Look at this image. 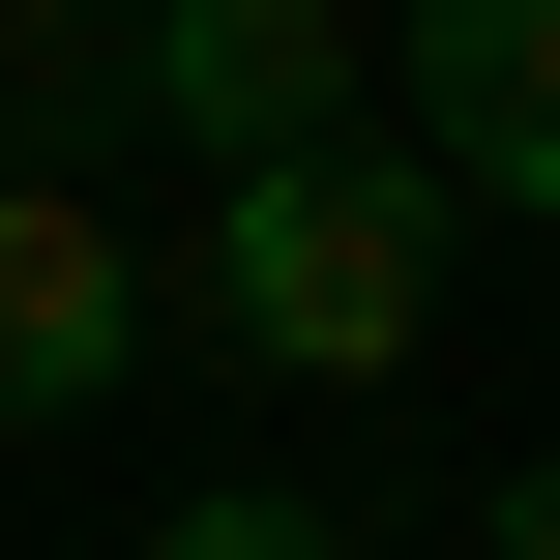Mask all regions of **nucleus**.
<instances>
[{
  "label": "nucleus",
  "mask_w": 560,
  "mask_h": 560,
  "mask_svg": "<svg viewBox=\"0 0 560 560\" xmlns=\"http://www.w3.org/2000/svg\"><path fill=\"white\" fill-rule=\"evenodd\" d=\"M443 177L354 118V148H266V177H207V325L266 354V384H413L443 354Z\"/></svg>",
  "instance_id": "obj_1"
},
{
  "label": "nucleus",
  "mask_w": 560,
  "mask_h": 560,
  "mask_svg": "<svg viewBox=\"0 0 560 560\" xmlns=\"http://www.w3.org/2000/svg\"><path fill=\"white\" fill-rule=\"evenodd\" d=\"M118 384H148V236H118V177H30L0 148V443H59Z\"/></svg>",
  "instance_id": "obj_2"
},
{
  "label": "nucleus",
  "mask_w": 560,
  "mask_h": 560,
  "mask_svg": "<svg viewBox=\"0 0 560 560\" xmlns=\"http://www.w3.org/2000/svg\"><path fill=\"white\" fill-rule=\"evenodd\" d=\"M354 89H384V30H354V0H148V148H207V177L354 148Z\"/></svg>",
  "instance_id": "obj_3"
},
{
  "label": "nucleus",
  "mask_w": 560,
  "mask_h": 560,
  "mask_svg": "<svg viewBox=\"0 0 560 560\" xmlns=\"http://www.w3.org/2000/svg\"><path fill=\"white\" fill-rule=\"evenodd\" d=\"M384 89H413V177L443 207H560V0H413Z\"/></svg>",
  "instance_id": "obj_4"
},
{
  "label": "nucleus",
  "mask_w": 560,
  "mask_h": 560,
  "mask_svg": "<svg viewBox=\"0 0 560 560\" xmlns=\"http://www.w3.org/2000/svg\"><path fill=\"white\" fill-rule=\"evenodd\" d=\"M0 118H30V177L148 148V0H0Z\"/></svg>",
  "instance_id": "obj_5"
},
{
  "label": "nucleus",
  "mask_w": 560,
  "mask_h": 560,
  "mask_svg": "<svg viewBox=\"0 0 560 560\" xmlns=\"http://www.w3.org/2000/svg\"><path fill=\"white\" fill-rule=\"evenodd\" d=\"M148 560H354V532H325V502H266V472H236V502H177V532H148Z\"/></svg>",
  "instance_id": "obj_6"
},
{
  "label": "nucleus",
  "mask_w": 560,
  "mask_h": 560,
  "mask_svg": "<svg viewBox=\"0 0 560 560\" xmlns=\"http://www.w3.org/2000/svg\"><path fill=\"white\" fill-rule=\"evenodd\" d=\"M472 560H560V472H502V502H472Z\"/></svg>",
  "instance_id": "obj_7"
}]
</instances>
